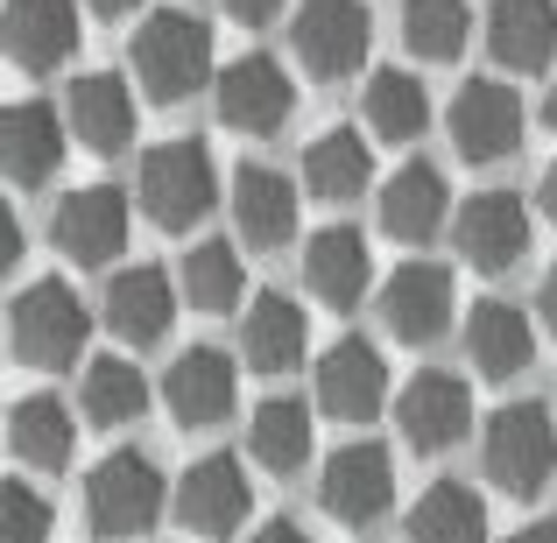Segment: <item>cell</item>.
Instances as JSON below:
<instances>
[{
  "instance_id": "cell-13",
  "label": "cell",
  "mask_w": 557,
  "mask_h": 543,
  "mask_svg": "<svg viewBox=\"0 0 557 543\" xmlns=\"http://www.w3.org/2000/svg\"><path fill=\"white\" fill-rule=\"evenodd\" d=\"M451 240H459V255L473 261L480 275H502L530 255V205H522L516 190H480V198L459 205Z\"/></svg>"
},
{
  "instance_id": "cell-18",
  "label": "cell",
  "mask_w": 557,
  "mask_h": 543,
  "mask_svg": "<svg viewBox=\"0 0 557 543\" xmlns=\"http://www.w3.org/2000/svg\"><path fill=\"white\" fill-rule=\"evenodd\" d=\"M64 141H71V121L57 107H42V99H22V107L0 113V170H8V184L36 190L57 177V163H64Z\"/></svg>"
},
{
  "instance_id": "cell-20",
  "label": "cell",
  "mask_w": 557,
  "mask_h": 543,
  "mask_svg": "<svg viewBox=\"0 0 557 543\" xmlns=\"http://www.w3.org/2000/svg\"><path fill=\"white\" fill-rule=\"evenodd\" d=\"M0 42H8V64L57 71L71 50H78V0H8Z\"/></svg>"
},
{
  "instance_id": "cell-25",
  "label": "cell",
  "mask_w": 557,
  "mask_h": 543,
  "mask_svg": "<svg viewBox=\"0 0 557 543\" xmlns=\"http://www.w3.org/2000/svg\"><path fill=\"white\" fill-rule=\"evenodd\" d=\"M487 50L508 71H544L557 57V0H494L487 8Z\"/></svg>"
},
{
  "instance_id": "cell-4",
  "label": "cell",
  "mask_w": 557,
  "mask_h": 543,
  "mask_svg": "<svg viewBox=\"0 0 557 543\" xmlns=\"http://www.w3.org/2000/svg\"><path fill=\"white\" fill-rule=\"evenodd\" d=\"M170 508V480L149 452H107L85 480V522L92 536H149Z\"/></svg>"
},
{
  "instance_id": "cell-1",
  "label": "cell",
  "mask_w": 557,
  "mask_h": 543,
  "mask_svg": "<svg viewBox=\"0 0 557 543\" xmlns=\"http://www.w3.org/2000/svg\"><path fill=\"white\" fill-rule=\"evenodd\" d=\"M85 332H92V318H85L78 289L64 275H42V283L8 297V354L22 367H42V374L71 367L85 354Z\"/></svg>"
},
{
  "instance_id": "cell-27",
  "label": "cell",
  "mask_w": 557,
  "mask_h": 543,
  "mask_svg": "<svg viewBox=\"0 0 557 543\" xmlns=\"http://www.w3.org/2000/svg\"><path fill=\"white\" fill-rule=\"evenodd\" d=\"M71 445H78V423L57 395H22L8 403V452L36 473H64L71 466Z\"/></svg>"
},
{
  "instance_id": "cell-3",
  "label": "cell",
  "mask_w": 557,
  "mask_h": 543,
  "mask_svg": "<svg viewBox=\"0 0 557 543\" xmlns=\"http://www.w3.org/2000/svg\"><path fill=\"white\" fill-rule=\"evenodd\" d=\"M135 78H141V92H149L156 107L190 99L205 78H219L212 71V28H205L198 14H184V8L149 14V22L135 28Z\"/></svg>"
},
{
  "instance_id": "cell-22",
  "label": "cell",
  "mask_w": 557,
  "mask_h": 543,
  "mask_svg": "<svg viewBox=\"0 0 557 543\" xmlns=\"http://www.w3.org/2000/svg\"><path fill=\"white\" fill-rule=\"evenodd\" d=\"M304 346H311V318H304L297 297H283V289H261L255 304H247L240 318V354L255 374H289V367H304Z\"/></svg>"
},
{
  "instance_id": "cell-26",
  "label": "cell",
  "mask_w": 557,
  "mask_h": 543,
  "mask_svg": "<svg viewBox=\"0 0 557 543\" xmlns=\"http://www.w3.org/2000/svg\"><path fill=\"white\" fill-rule=\"evenodd\" d=\"M466 354H473V367L487 381H516L522 367L536 360V332H530V318H522L516 304L487 297V304H473V318H466Z\"/></svg>"
},
{
  "instance_id": "cell-8",
  "label": "cell",
  "mask_w": 557,
  "mask_h": 543,
  "mask_svg": "<svg viewBox=\"0 0 557 543\" xmlns=\"http://www.w3.org/2000/svg\"><path fill=\"white\" fill-rule=\"evenodd\" d=\"M445 127H451V149L466 163H508L522 149V99L516 85L502 78H466L445 107Z\"/></svg>"
},
{
  "instance_id": "cell-19",
  "label": "cell",
  "mask_w": 557,
  "mask_h": 543,
  "mask_svg": "<svg viewBox=\"0 0 557 543\" xmlns=\"http://www.w3.org/2000/svg\"><path fill=\"white\" fill-rule=\"evenodd\" d=\"M64 121H71V135H78V149L121 156L127 141H135V92H127L121 71H85V78H71Z\"/></svg>"
},
{
  "instance_id": "cell-21",
  "label": "cell",
  "mask_w": 557,
  "mask_h": 543,
  "mask_svg": "<svg viewBox=\"0 0 557 543\" xmlns=\"http://www.w3.org/2000/svg\"><path fill=\"white\" fill-rule=\"evenodd\" d=\"M233 226L247 247H289L297 240V184L269 163L233 170Z\"/></svg>"
},
{
  "instance_id": "cell-40",
  "label": "cell",
  "mask_w": 557,
  "mask_h": 543,
  "mask_svg": "<svg viewBox=\"0 0 557 543\" xmlns=\"http://www.w3.org/2000/svg\"><path fill=\"white\" fill-rule=\"evenodd\" d=\"M536 205H544V219L557 226V163L544 170V184H536Z\"/></svg>"
},
{
  "instance_id": "cell-29",
  "label": "cell",
  "mask_w": 557,
  "mask_h": 543,
  "mask_svg": "<svg viewBox=\"0 0 557 543\" xmlns=\"http://www.w3.org/2000/svg\"><path fill=\"white\" fill-rule=\"evenodd\" d=\"M409 543H487V502L466 480H431L409 508Z\"/></svg>"
},
{
  "instance_id": "cell-35",
  "label": "cell",
  "mask_w": 557,
  "mask_h": 543,
  "mask_svg": "<svg viewBox=\"0 0 557 543\" xmlns=\"http://www.w3.org/2000/svg\"><path fill=\"white\" fill-rule=\"evenodd\" d=\"M0 543H50V502L28 480L0 488Z\"/></svg>"
},
{
  "instance_id": "cell-32",
  "label": "cell",
  "mask_w": 557,
  "mask_h": 543,
  "mask_svg": "<svg viewBox=\"0 0 557 543\" xmlns=\"http://www.w3.org/2000/svg\"><path fill=\"white\" fill-rule=\"evenodd\" d=\"M360 107H368V127L381 141H417L423 127H431V92H423V78L417 71H374L368 78V99H360Z\"/></svg>"
},
{
  "instance_id": "cell-37",
  "label": "cell",
  "mask_w": 557,
  "mask_h": 543,
  "mask_svg": "<svg viewBox=\"0 0 557 543\" xmlns=\"http://www.w3.org/2000/svg\"><path fill=\"white\" fill-rule=\"evenodd\" d=\"M247 543H318V536H304V530H297L289 516H275V522H261V530L247 536Z\"/></svg>"
},
{
  "instance_id": "cell-34",
  "label": "cell",
  "mask_w": 557,
  "mask_h": 543,
  "mask_svg": "<svg viewBox=\"0 0 557 543\" xmlns=\"http://www.w3.org/2000/svg\"><path fill=\"white\" fill-rule=\"evenodd\" d=\"M473 36V8L466 0H409L403 8V42L423 57V64H451Z\"/></svg>"
},
{
  "instance_id": "cell-6",
  "label": "cell",
  "mask_w": 557,
  "mask_h": 543,
  "mask_svg": "<svg viewBox=\"0 0 557 543\" xmlns=\"http://www.w3.org/2000/svg\"><path fill=\"white\" fill-rule=\"evenodd\" d=\"M212 107L233 135H283L289 113H297V85H289V71L275 64V57L247 50V57H233V64H219Z\"/></svg>"
},
{
  "instance_id": "cell-11",
  "label": "cell",
  "mask_w": 557,
  "mask_h": 543,
  "mask_svg": "<svg viewBox=\"0 0 557 543\" xmlns=\"http://www.w3.org/2000/svg\"><path fill=\"white\" fill-rule=\"evenodd\" d=\"M289 42H297L304 71L311 78H354L360 64H368V8L360 0H304L297 22H289Z\"/></svg>"
},
{
  "instance_id": "cell-10",
  "label": "cell",
  "mask_w": 557,
  "mask_h": 543,
  "mask_svg": "<svg viewBox=\"0 0 557 543\" xmlns=\"http://www.w3.org/2000/svg\"><path fill=\"white\" fill-rule=\"evenodd\" d=\"M395 431H403L409 452H451L473 431V388L459 374H445V367L409 374L403 395H395Z\"/></svg>"
},
{
  "instance_id": "cell-2",
  "label": "cell",
  "mask_w": 557,
  "mask_h": 543,
  "mask_svg": "<svg viewBox=\"0 0 557 543\" xmlns=\"http://www.w3.org/2000/svg\"><path fill=\"white\" fill-rule=\"evenodd\" d=\"M480 466L502 494L516 502H536L557 473V423L544 403H502L480 431Z\"/></svg>"
},
{
  "instance_id": "cell-41",
  "label": "cell",
  "mask_w": 557,
  "mask_h": 543,
  "mask_svg": "<svg viewBox=\"0 0 557 543\" xmlns=\"http://www.w3.org/2000/svg\"><path fill=\"white\" fill-rule=\"evenodd\" d=\"M85 8H92V14H135L141 0H85Z\"/></svg>"
},
{
  "instance_id": "cell-38",
  "label": "cell",
  "mask_w": 557,
  "mask_h": 543,
  "mask_svg": "<svg viewBox=\"0 0 557 543\" xmlns=\"http://www.w3.org/2000/svg\"><path fill=\"white\" fill-rule=\"evenodd\" d=\"M536 311H544V325H550V340H557V269L544 275V289H536Z\"/></svg>"
},
{
  "instance_id": "cell-31",
  "label": "cell",
  "mask_w": 557,
  "mask_h": 543,
  "mask_svg": "<svg viewBox=\"0 0 557 543\" xmlns=\"http://www.w3.org/2000/svg\"><path fill=\"white\" fill-rule=\"evenodd\" d=\"M78 409H85V423H99V431H121V423H135L141 409H149V381H141L135 360L99 354L85 367V381H78Z\"/></svg>"
},
{
  "instance_id": "cell-33",
  "label": "cell",
  "mask_w": 557,
  "mask_h": 543,
  "mask_svg": "<svg viewBox=\"0 0 557 543\" xmlns=\"http://www.w3.org/2000/svg\"><path fill=\"white\" fill-rule=\"evenodd\" d=\"M177 289H184L190 311H233V304H240V289H247L233 240H198V247H190L184 269H177Z\"/></svg>"
},
{
  "instance_id": "cell-39",
  "label": "cell",
  "mask_w": 557,
  "mask_h": 543,
  "mask_svg": "<svg viewBox=\"0 0 557 543\" xmlns=\"http://www.w3.org/2000/svg\"><path fill=\"white\" fill-rule=\"evenodd\" d=\"M502 543H557V522H522V530L502 536Z\"/></svg>"
},
{
  "instance_id": "cell-42",
  "label": "cell",
  "mask_w": 557,
  "mask_h": 543,
  "mask_svg": "<svg viewBox=\"0 0 557 543\" xmlns=\"http://www.w3.org/2000/svg\"><path fill=\"white\" fill-rule=\"evenodd\" d=\"M544 127H550V135H557V85H550V92H544Z\"/></svg>"
},
{
  "instance_id": "cell-36",
  "label": "cell",
  "mask_w": 557,
  "mask_h": 543,
  "mask_svg": "<svg viewBox=\"0 0 557 543\" xmlns=\"http://www.w3.org/2000/svg\"><path fill=\"white\" fill-rule=\"evenodd\" d=\"M226 14H233L240 28H269L275 14H283V0H226Z\"/></svg>"
},
{
  "instance_id": "cell-16",
  "label": "cell",
  "mask_w": 557,
  "mask_h": 543,
  "mask_svg": "<svg viewBox=\"0 0 557 543\" xmlns=\"http://www.w3.org/2000/svg\"><path fill=\"white\" fill-rule=\"evenodd\" d=\"M177 304H184V289L170 283V269L135 261V269H121L107 283V332L121 346H156V340H170V325H177Z\"/></svg>"
},
{
  "instance_id": "cell-17",
  "label": "cell",
  "mask_w": 557,
  "mask_h": 543,
  "mask_svg": "<svg viewBox=\"0 0 557 543\" xmlns=\"http://www.w3.org/2000/svg\"><path fill=\"white\" fill-rule=\"evenodd\" d=\"M381 325L403 346H431L451 325V269L437 261H403V269L381 283Z\"/></svg>"
},
{
  "instance_id": "cell-15",
  "label": "cell",
  "mask_w": 557,
  "mask_h": 543,
  "mask_svg": "<svg viewBox=\"0 0 557 543\" xmlns=\"http://www.w3.org/2000/svg\"><path fill=\"white\" fill-rule=\"evenodd\" d=\"M388 403V360H381L374 340H332L325 360H318V409L339 423H368Z\"/></svg>"
},
{
  "instance_id": "cell-12",
  "label": "cell",
  "mask_w": 557,
  "mask_h": 543,
  "mask_svg": "<svg viewBox=\"0 0 557 543\" xmlns=\"http://www.w3.org/2000/svg\"><path fill=\"white\" fill-rule=\"evenodd\" d=\"M255 508V488H247V466L233 452H205V459L184 466L177 480V522L190 536H233Z\"/></svg>"
},
{
  "instance_id": "cell-9",
  "label": "cell",
  "mask_w": 557,
  "mask_h": 543,
  "mask_svg": "<svg viewBox=\"0 0 557 543\" xmlns=\"http://www.w3.org/2000/svg\"><path fill=\"white\" fill-rule=\"evenodd\" d=\"M50 240H57V255L78 261V269H107L127 247V190L121 184L64 190L57 212H50Z\"/></svg>"
},
{
  "instance_id": "cell-28",
  "label": "cell",
  "mask_w": 557,
  "mask_h": 543,
  "mask_svg": "<svg viewBox=\"0 0 557 543\" xmlns=\"http://www.w3.org/2000/svg\"><path fill=\"white\" fill-rule=\"evenodd\" d=\"M304 184H311V198H325V205L360 198V190L374 184V149L360 141V127H325V135L304 149Z\"/></svg>"
},
{
  "instance_id": "cell-23",
  "label": "cell",
  "mask_w": 557,
  "mask_h": 543,
  "mask_svg": "<svg viewBox=\"0 0 557 543\" xmlns=\"http://www.w3.org/2000/svg\"><path fill=\"white\" fill-rule=\"evenodd\" d=\"M451 219V190L437 163H403L388 184H381V233L403 247H423L437 226Z\"/></svg>"
},
{
  "instance_id": "cell-7",
  "label": "cell",
  "mask_w": 557,
  "mask_h": 543,
  "mask_svg": "<svg viewBox=\"0 0 557 543\" xmlns=\"http://www.w3.org/2000/svg\"><path fill=\"white\" fill-rule=\"evenodd\" d=\"M318 502H325V516L346 522V530L381 522V516H388V502H395V459H388V445H374V437L339 445L325 459V473H318Z\"/></svg>"
},
{
  "instance_id": "cell-5",
  "label": "cell",
  "mask_w": 557,
  "mask_h": 543,
  "mask_svg": "<svg viewBox=\"0 0 557 543\" xmlns=\"http://www.w3.org/2000/svg\"><path fill=\"white\" fill-rule=\"evenodd\" d=\"M135 190H141V212H149L163 233H190L219 205V163H212V149L190 141V135L156 141V149L141 156Z\"/></svg>"
},
{
  "instance_id": "cell-24",
  "label": "cell",
  "mask_w": 557,
  "mask_h": 543,
  "mask_svg": "<svg viewBox=\"0 0 557 543\" xmlns=\"http://www.w3.org/2000/svg\"><path fill=\"white\" fill-rule=\"evenodd\" d=\"M304 283H311L318 304H332V311H354L360 297H368L374 283V255L368 240H360L354 226H325L304 240Z\"/></svg>"
},
{
  "instance_id": "cell-14",
  "label": "cell",
  "mask_w": 557,
  "mask_h": 543,
  "mask_svg": "<svg viewBox=\"0 0 557 543\" xmlns=\"http://www.w3.org/2000/svg\"><path fill=\"white\" fill-rule=\"evenodd\" d=\"M233 403H240V367L219 354V346H190V354L170 360L163 409L184 423V431H212V423H226Z\"/></svg>"
},
{
  "instance_id": "cell-30",
  "label": "cell",
  "mask_w": 557,
  "mask_h": 543,
  "mask_svg": "<svg viewBox=\"0 0 557 543\" xmlns=\"http://www.w3.org/2000/svg\"><path fill=\"white\" fill-rule=\"evenodd\" d=\"M247 452H255V466H269V473H304V459H311V409H304L297 395H269V403L247 417Z\"/></svg>"
}]
</instances>
